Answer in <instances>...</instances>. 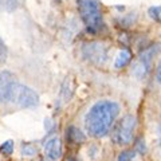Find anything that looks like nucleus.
<instances>
[{
    "mask_svg": "<svg viewBox=\"0 0 161 161\" xmlns=\"http://www.w3.org/2000/svg\"><path fill=\"white\" fill-rule=\"evenodd\" d=\"M119 113V106L113 101H98L94 103L85 117L87 133L93 137H105L112 129Z\"/></svg>",
    "mask_w": 161,
    "mask_h": 161,
    "instance_id": "f257e3e1",
    "label": "nucleus"
},
{
    "mask_svg": "<svg viewBox=\"0 0 161 161\" xmlns=\"http://www.w3.org/2000/svg\"><path fill=\"white\" fill-rule=\"evenodd\" d=\"M77 4L80 19L87 27V31L92 34L102 31L105 24L98 0H77Z\"/></svg>",
    "mask_w": 161,
    "mask_h": 161,
    "instance_id": "f03ea898",
    "label": "nucleus"
},
{
    "mask_svg": "<svg viewBox=\"0 0 161 161\" xmlns=\"http://www.w3.org/2000/svg\"><path fill=\"white\" fill-rule=\"evenodd\" d=\"M137 125V118L132 114H126L118 121V124L113 129L112 140L117 145H128L133 140V132Z\"/></svg>",
    "mask_w": 161,
    "mask_h": 161,
    "instance_id": "7ed1b4c3",
    "label": "nucleus"
},
{
    "mask_svg": "<svg viewBox=\"0 0 161 161\" xmlns=\"http://www.w3.org/2000/svg\"><path fill=\"white\" fill-rule=\"evenodd\" d=\"M11 102L20 108H35L39 103V95L31 87L16 82L12 87Z\"/></svg>",
    "mask_w": 161,
    "mask_h": 161,
    "instance_id": "20e7f679",
    "label": "nucleus"
},
{
    "mask_svg": "<svg viewBox=\"0 0 161 161\" xmlns=\"http://www.w3.org/2000/svg\"><path fill=\"white\" fill-rule=\"evenodd\" d=\"M82 55L95 64H102L108 59V47L102 42H87L82 46Z\"/></svg>",
    "mask_w": 161,
    "mask_h": 161,
    "instance_id": "39448f33",
    "label": "nucleus"
},
{
    "mask_svg": "<svg viewBox=\"0 0 161 161\" xmlns=\"http://www.w3.org/2000/svg\"><path fill=\"white\" fill-rule=\"evenodd\" d=\"M16 82L18 79L12 73L7 71V70L0 73V102L2 103L11 102L12 87Z\"/></svg>",
    "mask_w": 161,
    "mask_h": 161,
    "instance_id": "423d86ee",
    "label": "nucleus"
},
{
    "mask_svg": "<svg viewBox=\"0 0 161 161\" xmlns=\"http://www.w3.org/2000/svg\"><path fill=\"white\" fill-rule=\"evenodd\" d=\"M44 154L46 157L50 160H58L60 156H62V142L58 137H53L50 138L46 144H44Z\"/></svg>",
    "mask_w": 161,
    "mask_h": 161,
    "instance_id": "0eeeda50",
    "label": "nucleus"
},
{
    "mask_svg": "<svg viewBox=\"0 0 161 161\" xmlns=\"http://www.w3.org/2000/svg\"><path fill=\"white\" fill-rule=\"evenodd\" d=\"M160 53H161V43H153V44H150L149 47H147L142 53L140 54V59L138 60H141L142 63L150 66L152 59L156 57V55H158Z\"/></svg>",
    "mask_w": 161,
    "mask_h": 161,
    "instance_id": "6e6552de",
    "label": "nucleus"
},
{
    "mask_svg": "<svg viewBox=\"0 0 161 161\" xmlns=\"http://www.w3.org/2000/svg\"><path fill=\"white\" fill-rule=\"evenodd\" d=\"M130 60H132V54H130V51L128 48H124L118 53L117 58H115L114 67L115 69H124L125 66H128V64L130 63Z\"/></svg>",
    "mask_w": 161,
    "mask_h": 161,
    "instance_id": "1a4fd4ad",
    "label": "nucleus"
},
{
    "mask_svg": "<svg viewBox=\"0 0 161 161\" xmlns=\"http://www.w3.org/2000/svg\"><path fill=\"white\" fill-rule=\"evenodd\" d=\"M67 137H69V141H73V142H77V144L85 141V134L80 132V129L75 126H70L67 129Z\"/></svg>",
    "mask_w": 161,
    "mask_h": 161,
    "instance_id": "9d476101",
    "label": "nucleus"
},
{
    "mask_svg": "<svg viewBox=\"0 0 161 161\" xmlns=\"http://www.w3.org/2000/svg\"><path fill=\"white\" fill-rule=\"evenodd\" d=\"M73 92H74V85L73 80L70 78H66V80L62 83V89H60V95L63 97L64 101H69L73 97Z\"/></svg>",
    "mask_w": 161,
    "mask_h": 161,
    "instance_id": "9b49d317",
    "label": "nucleus"
},
{
    "mask_svg": "<svg viewBox=\"0 0 161 161\" xmlns=\"http://www.w3.org/2000/svg\"><path fill=\"white\" fill-rule=\"evenodd\" d=\"M149 67H150V66H148V64L142 63L141 60H137V62L134 63V66H133V74H134L138 79H141V78H144L145 75L148 74Z\"/></svg>",
    "mask_w": 161,
    "mask_h": 161,
    "instance_id": "f8f14e48",
    "label": "nucleus"
},
{
    "mask_svg": "<svg viewBox=\"0 0 161 161\" xmlns=\"http://www.w3.org/2000/svg\"><path fill=\"white\" fill-rule=\"evenodd\" d=\"M19 2L18 0H0V9L6 12H12L18 8Z\"/></svg>",
    "mask_w": 161,
    "mask_h": 161,
    "instance_id": "ddd939ff",
    "label": "nucleus"
},
{
    "mask_svg": "<svg viewBox=\"0 0 161 161\" xmlns=\"http://www.w3.org/2000/svg\"><path fill=\"white\" fill-rule=\"evenodd\" d=\"M148 15L156 22H161V6H154L148 9Z\"/></svg>",
    "mask_w": 161,
    "mask_h": 161,
    "instance_id": "4468645a",
    "label": "nucleus"
},
{
    "mask_svg": "<svg viewBox=\"0 0 161 161\" xmlns=\"http://www.w3.org/2000/svg\"><path fill=\"white\" fill-rule=\"evenodd\" d=\"M12 152H14V142L11 140H8L0 145V153L9 156V154H12Z\"/></svg>",
    "mask_w": 161,
    "mask_h": 161,
    "instance_id": "2eb2a0df",
    "label": "nucleus"
},
{
    "mask_svg": "<svg viewBox=\"0 0 161 161\" xmlns=\"http://www.w3.org/2000/svg\"><path fill=\"white\" fill-rule=\"evenodd\" d=\"M22 154L26 156V157H32V156L36 154V148L32 147L31 144H24L22 147Z\"/></svg>",
    "mask_w": 161,
    "mask_h": 161,
    "instance_id": "dca6fc26",
    "label": "nucleus"
},
{
    "mask_svg": "<svg viewBox=\"0 0 161 161\" xmlns=\"http://www.w3.org/2000/svg\"><path fill=\"white\" fill-rule=\"evenodd\" d=\"M136 156V150H124L118 156V161H133Z\"/></svg>",
    "mask_w": 161,
    "mask_h": 161,
    "instance_id": "f3484780",
    "label": "nucleus"
},
{
    "mask_svg": "<svg viewBox=\"0 0 161 161\" xmlns=\"http://www.w3.org/2000/svg\"><path fill=\"white\" fill-rule=\"evenodd\" d=\"M134 150H137L138 153H145L147 152V145H145L144 138H137L134 142Z\"/></svg>",
    "mask_w": 161,
    "mask_h": 161,
    "instance_id": "a211bd4d",
    "label": "nucleus"
},
{
    "mask_svg": "<svg viewBox=\"0 0 161 161\" xmlns=\"http://www.w3.org/2000/svg\"><path fill=\"white\" fill-rule=\"evenodd\" d=\"M6 59H7V46L0 39V63H3Z\"/></svg>",
    "mask_w": 161,
    "mask_h": 161,
    "instance_id": "6ab92c4d",
    "label": "nucleus"
},
{
    "mask_svg": "<svg viewBox=\"0 0 161 161\" xmlns=\"http://www.w3.org/2000/svg\"><path fill=\"white\" fill-rule=\"evenodd\" d=\"M51 126H53V121L48 119V118H46V129H50Z\"/></svg>",
    "mask_w": 161,
    "mask_h": 161,
    "instance_id": "aec40b11",
    "label": "nucleus"
},
{
    "mask_svg": "<svg viewBox=\"0 0 161 161\" xmlns=\"http://www.w3.org/2000/svg\"><path fill=\"white\" fill-rule=\"evenodd\" d=\"M157 80H158V83H161V66H158L157 69Z\"/></svg>",
    "mask_w": 161,
    "mask_h": 161,
    "instance_id": "412c9836",
    "label": "nucleus"
},
{
    "mask_svg": "<svg viewBox=\"0 0 161 161\" xmlns=\"http://www.w3.org/2000/svg\"><path fill=\"white\" fill-rule=\"evenodd\" d=\"M160 145H161V125H160Z\"/></svg>",
    "mask_w": 161,
    "mask_h": 161,
    "instance_id": "4be33fe9",
    "label": "nucleus"
},
{
    "mask_svg": "<svg viewBox=\"0 0 161 161\" xmlns=\"http://www.w3.org/2000/svg\"><path fill=\"white\" fill-rule=\"evenodd\" d=\"M158 66H161V60H160V63H158Z\"/></svg>",
    "mask_w": 161,
    "mask_h": 161,
    "instance_id": "5701e85b",
    "label": "nucleus"
},
{
    "mask_svg": "<svg viewBox=\"0 0 161 161\" xmlns=\"http://www.w3.org/2000/svg\"><path fill=\"white\" fill-rule=\"evenodd\" d=\"M69 161H75V160H73V158H71V160H69Z\"/></svg>",
    "mask_w": 161,
    "mask_h": 161,
    "instance_id": "b1692460",
    "label": "nucleus"
},
{
    "mask_svg": "<svg viewBox=\"0 0 161 161\" xmlns=\"http://www.w3.org/2000/svg\"><path fill=\"white\" fill-rule=\"evenodd\" d=\"M59 2H60V0H59Z\"/></svg>",
    "mask_w": 161,
    "mask_h": 161,
    "instance_id": "393cba45",
    "label": "nucleus"
}]
</instances>
